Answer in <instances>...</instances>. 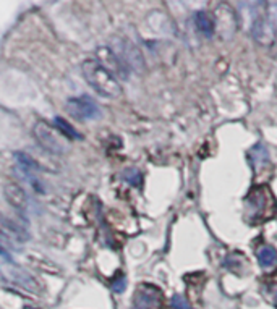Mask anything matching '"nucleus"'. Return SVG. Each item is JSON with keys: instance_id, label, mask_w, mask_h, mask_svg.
<instances>
[{"instance_id": "obj_1", "label": "nucleus", "mask_w": 277, "mask_h": 309, "mask_svg": "<svg viewBox=\"0 0 277 309\" xmlns=\"http://www.w3.org/2000/svg\"><path fill=\"white\" fill-rule=\"evenodd\" d=\"M83 76L88 85L94 89L97 94L107 99H117L122 96V88L117 78L97 60H85L83 65Z\"/></svg>"}, {"instance_id": "obj_2", "label": "nucleus", "mask_w": 277, "mask_h": 309, "mask_svg": "<svg viewBox=\"0 0 277 309\" xmlns=\"http://www.w3.org/2000/svg\"><path fill=\"white\" fill-rule=\"evenodd\" d=\"M272 208H274L272 194L269 193V188L264 187V184L251 188L248 196L245 198V217L251 223L269 217Z\"/></svg>"}, {"instance_id": "obj_3", "label": "nucleus", "mask_w": 277, "mask_h": 309, "mask_svg": "<svg viewBox=\"0 0 277 309\" xmlns=\"http://www.w3.org/2000/svg\"><path fill=\"white\" fill-rule=\"evenodd\" d=\"M65 110L76 120H97L102 115L101 107L89 96L70 97L65 104Z\"/></svg>"}, {"instance_id": "obj_4", "label": "nucleus", "mask_w": 277, "mask_h": 309, "mask_svg": "<svg viewBox=\"0 0 277 309\" xmlns=\"http://www.w3.org/2000/svg\"><path fill=\"white\" fill-rule=\"evenodd\" d=\"M131 309H164V295L156 285L141 283L131 300Z\"/></svg>"}, {"instance_id": "obj_5", "label": "nucleus", "mask_w": 277, "mask_h": 309, "mask_svg": "<svg viewBox=\"0 0 277 309\" xmlns=\"http://www.w3.org/2000/svg\"><path fill=\"white\" fill-rule=\"evenodd\" d=\"M0 275L4 279L13 285H18L25 288L28 292L36 293L39 290V283L34 275H31L28 271L22 269L19 265L13 264V262H7V264H0Z\"/></svg>"}, {"instance_id": "obj_6", "label": "nucleus", "mask_w": 277, "mask_h": 309, "mask_svg": "<svg viewBox=\"0 0 277 309\" xmlns=\"http://www.w3.org/2000/svg\"><path fill=\"white\" fill-rule=\"evenodd\" d=\"M34 136L37 139V142L43 146L47 152L52 154H64L67 146L62 141V138L55 133L54 128H50L46 121H37L34 125Z\"/></svg>"}, {"instance_id": "obj_7", "label": "nucleus", "mask_w": 277, "mask_h": 309, "mask_svg": "<svg viewBox=\"0 0 277 309\" xmlns=\"http://www.w3.org/2000/svg\"><path fill=\"white\" fill-rule=\"evenodd\" d=\"M251 36L260 46L271 47L275 43V26L272 23V19L266 15H260L253 19L251 23Z\"/></svg>"}, {"instance_id": "obj_8", "label": "nucleus", "mask_w": 277, "mask_h": 309, "mask_svg": "<svg viewBox=\"0 0 277 309\" xmlns=\"http://www.w3.org/2000/svg\"><path fill=\"white\" fill-rule=\"evenodd\" d=\"M120 60L125 64V67H131L135 70H143V67H145V61H143V57L140 54V50L136 47H133L130 43H127V40H122L120 43Z\"/></svg>"}, {"instance_id": "obj_9", "label": "nucleus", "mask_w": 277, "mask_h": 309, "mask_svg": "<svg viewBox=\"0 0 277 309\" xmlns=\"http://www.w3.org/2000/svg\"><path fill=\"white\" fill-rule=\"evenodd\" d=\"M248 157H250V163L254 170V173H260L261 170H264L266 167L271 166V157H269V151L264 144L258 142L250 149L248 152Z\"/></svg>"}, {"instance_id": "obj_10", "label": "nucleus", "mask_w": 277, "mask_h": 309, "mask_svg": "<svg viewBox=\"0 0 277 309\" xmlns=\"http://www.w3.org/2000/svg\"><path fill=\"white\" fill-rule=\"evenodd\" d=\"M4 194H5V199L13 205L15 209L18 211H23L26 208V202H28V198H26V193L25 190L19 187L16 183H8L7 187L4 188Z\"/></svg>"}, {"instance_id": "obj_11", "label": "nucleus", "mask_w": 277, "mask_h": 309, "mask_svg": "<svg viewBox=\"0 0 277 309\" xmlns=\"http://www.w3.org/2000/svg\"><path fill=\"white\" fill-rule=\"evenodd\" d=\"M194 26L206 37H212L215 33V19L209 12H204V10L194 13Z\"/></svg>"}, {"instance_id": "obj_12", "label": "nucleus", "mask_w": 277, "mask_h": 309, "mask_svg": "<svg viewBox=\"0 0 277 309\" xmlns=\"http://www.w3.org/2000/svg\"><path fill=\"white\" fill-rule=\"evenodd\" d=\"M0 233H2L7 240L10 241H23L25 240V232L19 229V226H16L15 223L8 222V220H4L0 219Z\"/></svg>"}, {"instance_id": "obj_13", "label": "nucleus", "mask_w": 277, "mask_h": 309, "mask_svg": "<svg viewBox=\"0 0 277 309\" xmlns=\"http://www.w3.org/2000/svg\"><path fill=\"white\" fill-rule=\"evenodd\" d=\"M256 257H258V262L263 269H268V267L275 265L277 262V251L274 246L271 244H263L261 248L256 253Z\"/></svg>"}, {"instance_id": "obj_14", "label": "nucleus", "mask_w": 277, "mask_h": 309, "mask_svg": "<svg viewBox=\"0 0 277 309\" xmlns=\"http://www.w3.org/2000/svg\"><path fill=\"white\" fill-rule=\"evenodd\" d=\"M54 125H55V128L62 133V136H64L65 139H81V138H83V136H81L80 133L76 131V128L71 127L65 118L55 117V118H54Z\"/></svg>"}, {"instance_id": "obj_15", "label": "nucleus", "mask_w": 277, "mask_h": 309, "mask_svg": "<svg viewBox=\"0 0 277 309\" xmlns=\"http://www.w3.org/2000/svg\"><path fill=\"white\" fill-rule=\"evenodd\" d=\"M15 159L18 162V166L22 167L25 170V173H28V175H33V173H36V172L41 170L39 163L34 159H31L28 154H25V152H16L15 154Z\"/></svg>"}, {"instance_id": "obj_16", "label": "nucleus", "mask_w": 277, "mask_h": 309, "mask_svg": "<svg viewBox=\"0 0 277 309\" xmlns=\"http://www.w3.org/2000/svg\"><path fill=\"white\" fill-rule=\"evenodd\" d=\"M263 295L271 304H274L277 307V280H272L266 285L264 290H263Z\"/></svg>"}, {"instance_id": "obj_17", "label": "nucleus", "mask_w": 277, "mask_h": 309, "mask_svg": "<svg viewBox=\"0 0 277 309\" xmlns=\"http://www.w3.org/2000/svg\"><path fill=\"white\" fill-rule=\"evenodd\" d=\"M123 178H125V181H128L131 187H141L143 177H141V173L136 169L125 170V172H123Z\"/></svg>"}, {"instance_id": "obj_18", "label": "nucleus", "mask_w": 277, "mask_h": 309, "mask_svg": "<svg viewBox=\"0 0 277 309\" xmlns=\"http://www.w3.org/2000/svg\"><path fill=\"white\" fill-rule=\"evenodd\" d=\"M242 264H245V259H243L242 254H230V256H227V259L224 261V265L230 271L240 269Z\"/></svg>"}, {"instance_id": "obj_19", "label": "nucleus", "mask_w": 277, "mask_h": 309, "mask_svg": "<svg viewBox=\"0 0 277 309\" xmlns=\"http://www.w3.org/2000/svg\"><path fill=\"white\" fill-rule=\"evenodd\" d=\"M170 303H172V307H173V309H190L187 298H183L182 295H173V298H172Z\"/></svg>"}, {"instance_id": "obj_20", "label": "nucleus", "mask_w": 277, "mask_h": 309, "mask_svg": "<svg viewBox=\"0 0 277 309\" xmlns=\"http://www.w3.org/2000/svg\"><path fill=\"white\" fill-rule=\"evenodd\" d=\"M112 288H114V292L115 293H122V292H125V288H127V279L125 277H118V279L112 283Z\"/></svg>"}, {"instance_id": "obj_21", "label": "nucleus", "mask_w": 277, "mask_h": 309, "mask_svg": "<svg viewBox=\"0 0 277 309\" xmlns=\"http://www.w3.org/2000/svg\"><path fill=\"white\" fill-rule=\"evenodd\" d=\"M0 256H4V257H7V259H8V253H7V250L4 248L2 244H0Z\"/></svg>"}, {"instance_id": "obj_22", "label": "nucleus", "mask_w": 277, "mask_h": 309, "mask_svg": "<svg viewBox=\"0 0 277 309\" xmlns=\"http://www.w3.org/2000/svg\"><path fill=\"white\" fill-rule=\"evenodd\" d=\"M23 309H37V307H34V306H25Z\"/></svg>"}]
</instances>
